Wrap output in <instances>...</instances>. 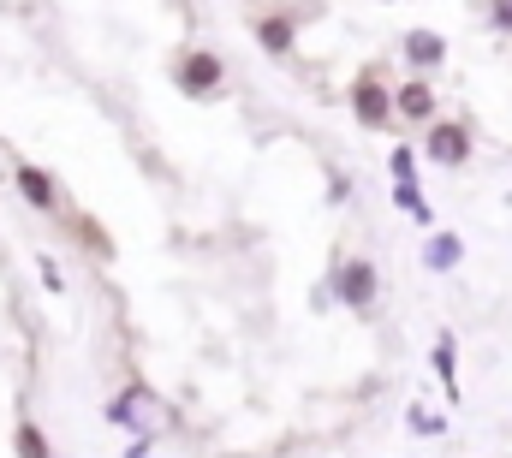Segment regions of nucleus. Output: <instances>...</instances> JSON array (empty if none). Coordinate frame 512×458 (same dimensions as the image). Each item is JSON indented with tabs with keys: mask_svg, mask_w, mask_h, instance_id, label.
Returning a JSON list of instances; mask_svg holds the SVG:
<instances>
[{
	"mask_svg": "<svg viewBox=\"0 0 512 458\" xmlns=\"http://www.w3.org/2000/svg\"><path fill=\"white\" fill-rule=\"evenodd\" d=\"M137 411H143V393H120V399H108V423H120V429L137 423Z\"/></svg>",
	"mask_w": 512,
	"mask_h": 458,
	"instance_id": "nucleus-10",
	"label": "nucleus"
},
{
	"mask_svg": "<svg viewBox=\"0 0 512 458\" xmlns=\"http://www.w3.org/2000/svg\"><path fill=\"white\" fill-rule=\"evenodd\" d=\"M405 60H411V66H441V60H447V36L411 30V36H405Z\"/></svg>",
	"mask_w": 512,
	"mask_h": 458,
	"instance_id": "nucleus-4",
	"label": "nucleus"
},
{
	"mask_svg": "<svg viewBox=\"0 0 512 458\" xmlns=\"http://www.w3.org/2000/svg\"><path fill=\"white\" fill-rule=\"evenodd\" d=\"M429 108H435V96H429L423 84H411V90H399V114H411V119H429Z\"/></svg>",
	"mask_w": 512,
	"mask_h": 458,
	"instance_id": "nucleus-11",
	"label": "nucleus"
},
{
	"mask_svg": "<svg viewBox=\"0 0 512 458\" xmlns=\"http://www.w3.org/2000/svg\"><path fill=\"white\" fill-rule=\"evenodd\" d=\"M423 262H429L435 274H447V268H459V262H465V244H459L453 232H435V238L423 244Z\"/></svg>",
	"mask_w": 512,
	"mask_h": 458,
	"instance_id": "nucleus-6",
	"label": "nucleus"
},
{
	"mask_svg": "<svg viewBox=\"0 0 512 458\" xmlns=\"http://www.w3.org/2000/svg\"><path fill=\"white\" fill-rule=\"evenodd\" d=\"M471 155V137L459 131V125H435L429 131V161H441V167H459Z\"/></svg>",
	"mask_w": 512,
	"mask_h": 458,
	"instance_id": "nucleus-3",
	"label": "nucleus"
},
{
	"mask_svg": "<svg viewBox=\"0 0 512 458\" xmlns=\"http://www.w3.org/2000/svg\"><path fill=\"white\" fill-rule=\"evenodd\" d=\"M256 36H262V48H268V54H286V48H292V24H286V18H262V24H256Z\"/></svg>",
	"mask_w": 512,
	"mask_h": 458,
	"instance_id": "nucleus-8",
	"label": "nucleus"
},
{
	"mask_svg": "<svg viewBox=\"0 0 512 458\" xmlns=\"http://www.w3.org/2000/svg\"><path fill=\"white\" fill-rule=\"evenodd\" d=\"M334 292H340V304H352V310H370V304H376V268H370V262H340V274H334Z\"/></svg>",
	"mask_w": 512,
	"mask_h": 458,
	"instance_id": "nucleus-1",
	"label": "nucleus"
},
{
	"mask_svg": "<svg viewBox=\"0 0 512 458\" xmlns=\"http://www.w3.org/2000/svg\"><path fill=\"white\" fill-rule=\"evenodd\" d=\"M179 78H185V90H191V96H209V90L221 84V60H215V54H191Z\"/></svg>",
	"mask_w": 512,
	"mask_h": 458,
	"instance_id": "nucleus-5",
	"label": "nucleus"
},
{
	"mask_svg": "<svg viewBox=\"0 0 512 458\" xmlns=\"http://www.w3.org/2000/svg\"><path fill=\"white\" fill-rule=\"evenodd\" d=\"M18 191H24L36 209H48V203H54V185H48V173H42V167H18Z\"/></svg>",
	"mask_w": 512,
	"mask_h": 458,
	"instance_id": "nucleus-7",
	"label": "nucleus"
},
{
	"mask_svg": "<svg viewBox=\"0 0 512 458\" xmlns=\"http://www.w3.org/2000/svg\"><path fill=\"white\" fill-rule=\"evenodd\" d=\"M36 268H42V286H48V292H66V280H60V268H54V262H48V256H42V262H36Z\"/></svg>",
	"mask_w": 512,
	"mask_h": 458,
	"instance_id": "nucleus-16",
	"label": "nucleus"
},
{
	"mask_svg": "<svg viewBox=\"0 0 512 458\" xmlns=\"http://www.w3.org/2000/svg\"><path fill=\"white\" fill-rule=\"evenodd\" d=\"M435 375H441V381H447V393H453V340H447V334L435 340Z\"/></svg>",
	"mask_w": 512,
	"mask_h": 458,
	"instance_id": "nucleus-13",
	"label": "nucleus"
},
{
	"mask_svg": "<svg viewBox=\"0 0 512 458\" xmlns=\"http://www.w3.org/2000/svg\"><path fill=\"white\" fill-rule=\"evenodd\" d=\"M489 24H495L501 36H512V0H495V6H489Z\"/></svg>",
	"mask_w": 512,
	"mask_h": 458,
	"instance_id": "nucleus-14",
	"label": "nucleus"
},
{
	"mask_svg": "<svg viewBox=\"0 0 512 458\" xmlns=\"http://www.w3.org/2000/svg\"><path fill=\"white\" fill-rule=\"evenodd\" d=\"M393 179H405V185H417V173H411V149H393Z\"/></svg>",
	"mask_w": 512,
	"mask_h": 458,
	"instance_id": "nucleus-15",
	"label": "nucleus"
},
{
	"mask_svg": "<svg viewBox=\"0 0 512 458\" xmlns=\"http://www.w3.org/2000/svg\"><path fill=\"white\" fill-rule=\"evenodd\" d=\"M393 203H399V209H411V221H435V215H429V203L417 197V185H405V179H393Z\"/></svg>",
	"mask_w": 512,
	"mask_h": 458,
	"instance_id": "nucleus-9",
	"label": "nucleus"
},
{
	"mask_svg": "<svg viewBox=\"0 0 512 458\" xmlns=\"http://www.w3.org/2000/svg\"><path fill=\"white\" fill-rule=\"evenodd\" d=\"M352 108H358L364 125H387V114H393V102H387V90L376 78H358V84H352Z\"/></svg>",
	"mask_w": 512,
	"mask_h": 458,
	"instance_id": "nucleus-2",
	"label": "nucleus"
},
{
	"mask_svg": "<svg viewBox=\"0 0 512 458\" xmlns=\"http://www.w3.org/2000/svg\"><path fill=\"white\" fill-rule=\"evenodd\" d=\"M12 441H18V458H48V441H42V429H36V423H18V435H12Z\"/></svg>",
	"mask_w": 512,
	"mask_h": 458,
	"instance_id": "nucleus-12",
	"label": "nucleus"
}]
</instances>
